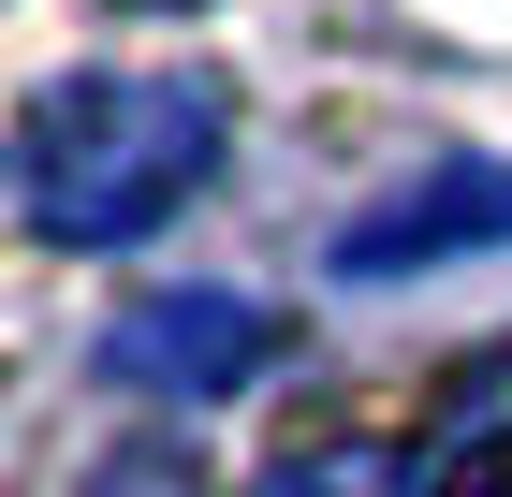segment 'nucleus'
Listing matches in <instances>:
<instances>
[{
  "instance_id": "2",
  "label": "nucleus",
  "mask_w": 512,
  "mask_h": 497,
  "mask_svg": "<svg viewBox=\"0 0 512 497\" xmlns=\"http://www.w3.org/2000/svg\"><path fill=\"white\" fill-rule=\"evenodd\" d=\"M439 497H512V439H469V454L439 468Z\"/></svg>"
},
{
  "instance_id": "1",
  "label": "nucleus",
  "mask_w": 512,
  "mask_h": 497,
  "mask_svg": "<svg viewBox=\"0 0 512 497\" xmlns=\"http://www.w3.org/2000/svg\"><path fill=\"white\" fill-rule=\"evenodd\" d=\"M205 161V103L191 88H118L88 74L30 117V220L44 234H147Z\"/></svg>"
}]
</instances>
